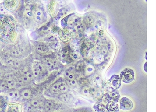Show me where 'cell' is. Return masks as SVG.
<instances>
[{"label":"cell","instance_id":"cell-5","mask_svg":"<svg viewBox=\"0 0 156 112\" xmlns=\"http://www.w3.org/2000/svg\"><path fill=\"white\" fill-rule=\"evenodd\" d=\"M120 77L123 82L129 84L135 79V73L132 69L126 68L120 73Z\"/></svg>","mask_w":156,"mask_h":112},{"label":"cell","instance_id":"cell-3","mask_svg":"<svg viewBox=\"0 0 156 112\" xmlns=\"http://www.w3.org/2000/svg\"><path fill=\"white\" fill-rule=\"evenodd\" d=\"M18 85L14 75H3L0 78V91L6 92L11 89L18 88Z\"/></svg>","mask_w":156,"mask_h":112},{"label":"cell","instance_id":"cell-6","mask_svg":"<svg viewBox=\"0 0 156 112\" xmlns=\"http://www.w3.org/2000/svg\"><path fill=\"white\" fill-rule=\"evenodd\" d=\"M58 108V104L51 99H45L43 101L42 110L43 112H56Z\"/></svg>","mask_w":156,"mask_h":112},{"label":"cell","instance_id":"cell-4","mask_svg":"<svg viewBox=\"0 0 156 112\" xmlns=\"http://www.w3.org/2000/svg\"><path fill=\"white\" fill-rule=\"evenodd\" d=\"M67 90L68 85L67 83L63 79L60 78L49 86L48 91L49 93L53 95L66 93Z\"/></svg>","mask_w":156,"mask_h":112},{"label":"cell","instance_id":"cell-10","mask_svg":"<svg viewBox=\"0 0 156 112\" xmlns=\"http://www.w3.org/2000/svg\"><path fill=\"white\" fill-rule=\"evenodd\" d=\"M120 108L124 111H129L131 110L134 107L133 102L128 97H123L119 101Z\"/></svg>","mask_w":156,"mask_h":112},{"label":"cell","instance_id":"cell-21","mask_svg":"<svg viewBox=\"0 0 156 112\" xmlns=\"http://www.w3.org/2000/svg\"><path fill=\"white\" fill-rule=\"evenodd\" d=\"M1 61V57L0 56V62Z\"/></svg>","mask_w":156,"mask_h":112},{"label":"cell","instance_id":"cell-20","mask_svg":"<svg viewBox=\"0 0 156 112\" xmlns=\"http://www.w3.org/2000/svg\"><path fill=\"white\" fill-rule=\"evenodd\" d=\"M3 74H3V70L0 67V78H1V77L4 75Z\"/></svg>","mask_w":156,"mask_h":112},{"label":"cell","instance_id":"cell-1","mask_svg":"<svg viewBox=\"0 0 156 112\" xmlns=\"http://www.w3.org/2000/svg\"><path fill=\"white\" fill-rule=\"evenodd\" d=\"M31 69L34 79L36 81H41L44 79L49 72L47 67L41 61H34Z\"/></svg>","mask_w":156,"mask_h":112},{"label":"cell","instance_id":"cell-19","mask_svg":"<svg viewBox=\"0 0 156 112\" xmlns=\"http://www.w3.org/2000/svg\"><path fill=\"white\" fill-rule=\"evenodd\" d=\"M73 112H91L90 111H88L87 109H84V108H81V109H77L74 111Z\"/></svg>","mask_w":156,"mask_h":112},{"label":"cell","instance_id":"cell-14","mask_svg":"<svg viewBox=\"0 0 156 112\" xmlns=\"http://www.w3.org/2000/svg\"><path fill=\"white\" fill-rule=\"evenodd\" d=\"M35 49L37 52L41 54H45L49 52V47L44 43L37 42L35 44Z\"/></svg>","mask_w":156,"mask_h":112},{"label":"cell","instance_id":"cell-12","mask_svg":"<svg viewBox=\"0 0 156 112\" xmlns=\"http://www.w3.org/2000/svg\"><path fill=\"white\" fill-rule=\"evenodd\" d=\"M6 112H22V106L17 102H9Z\"/></svg>","mask_w":156,"mask_h":112},{"label":"cell","instance_id":"cell-17","mask_svg":"<svg viewBox=\"0 0 156 112\" xmlns=\"http://www.w3.org/2000/svg\"><path fill=\"white\" fill-rule=\"evenodd\" d=\"M18 2L17 0H5V8L10 10H12L17 8Z\"/></svg>","mask_w":156,"mask_h":112},{"label":"cell","instance_id":"cell-24","mask_svg":"<svg viewBox=\"0 0 156 112\" xmlns=\"http://www.w3.org/2000/svg\"><path fill=\"white\" fill-rule=\"evenodd\" d=\"M0 48H1V44H0Z\"/></svg>","mask_w":156,"mask_h":112},{"label":"cell","instance_id":"cell-15","mask_svg":"<svg viewBox=\"0 0 156 112\" xmlns=\"http://www.w3.org/2000/svg\"><path fill=\"white\" fill-rule=\"evenodd\" d=\"M64 76L66 80L71 86L75 85L76 83L75 75L72 71L69 70L66 71L64 73Z\"/></svg>","mask_w":156,"mask_h":112},{"label":"cell","instance_id":"cell-9","mask_svg":"<svg viewBox=\"0 0 156 112\" xmlns=\"http://www.w3.org/2000/svg\"><path fill=\"white\" fill-rule=\"evenodd\" d=\"M41 61L47 67L48 70H54L57 66V61L53 57L49 56H44Z\"/></svg>","mask_w":156,"mask_h":112},{"label":"cell","instance_id":"cell-23","mask_svg":"<svg viewBox=\"0 0 156 112\" xmlns=\"http://www.w3.org/2000/svg\"><path fill=\"white\" fill-rule=\"evenodd\" d=\"M58 112V111H56V112Z\"/></svg>","mask_w":156,"mask_h":112},{"label":"cell","instance_id":"cell-16","mask_svg":"<svg viewBox=\"0 0 156 112\" xmlns=\"http://www.w3.org/2000/svg\"><path fill=\"white\" fill-rule=\"evenodd\" d=\"M8 100L7 96H0V112H6L9 103Z\"/></svg>","mask_w":156,"mask_h":112},{"label":"cell","instance_id":"cell-22","mask_svg":"<svg viewBox=\"0 0 156 112\" xmlns=\"http://www.w3.org/2000/svg\"><path fill=\"white\" fill-rule=\"evenodd\" d=\"M27 112V111H25V112Z\"/></svg>","mask_w":156,"mask_h":112},{"label":"cell","instance_id":"cell-25","mask_svg":"<svg viewBox=\"0 0 156 112\" xmlns=\"http://www.w3.org/2000/svg\"><path fill=\"white\" fill-rule=\"evenodd\" d=\"M3 1H5V0H3Z\"/></svg>","mask_w":156,"mask_h":112},{"label":"cell","instance_id":"cell-11","mask_svg":"<svg viewBox=\"0 0 156 112\" xmlns=\"http://www.w3.org/2000/svg\"><path fill=\"white\" fill-rule=\"evenodd\" d=\"M5 93L6 96L8 97L9 100H11L12 102H16L21 99L20 89H18V88L11 89Z\"/></svg>","mask_w":156,"mask_h":112},{"label":"cell","instance_id":"cell-7","mask_svg":"<svg viewBox=\"0 0 156 112\" xmlns=\"http://www.w3.org/2000/svg\"><path fill=\"white\" fill-rule=\"evenodd\" d=\"M43 101L37 98H32L29 100L26 111L28 112H36L38 110L42 109Z\"/></svg>","mask_w":156,"mask_h":112},{"label":"cell","instance_id":"cell-13","mask_svg":"<svg viewBox=\"0 0 156 112\" xmlns=\"http://www.w3.org/2000/svg\"><path fill=\"white\" fill-rule=\"evenodd\" d=\"M33 17L37 22L42 23L44 20V13L41 9L37 8L33 10Z\"/></svg>","mask_w":156,"mask_h":112},{"label":"cell","instance_id":"cell-8","mask_svg":"<svg viewBox=\"0 0 156 112\" xmlns=\"http://www.w3.org/2000/svg\"><path fill=\"white\" fill-rule=\"evenodd\" d=\"M34 93V89L29 86H24L20 89L21 99L24 100L29 101L33 98Z\"/></svg>","mask_w":156,"mask_h":112},{"label":"cell","instance_id":"cell-18","mask_svg":"<svg viewBox=\"0 0 156 112\" xmlns=\"http://www.w3.org/2000/svg\"><path fill=\"white\" fill-rule=\"evenodd\" d=\"M0 13L1 14H5V15L8 14V12L4 6H0Z\"/></svg>","mask_w":156,"mask_h":112},{"label":"cell","instance_id":"cell-2","mask_svg":"<svg viewBox=\"0 0 156 112\" xmlns=\"http://www.w3.org/2000/svg\"><path fill=\"white\" fill-rule=\"evenodd\" d=\"M14 76L18 83V86H23V87L29 84L34 80L31 69H24Z\"/></svg>","mask_w":156,"mask_h":112}]
</instances>
